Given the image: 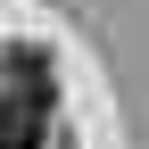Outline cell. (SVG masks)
<instances>
[{
  "mask_svg": "<svg viewBox=\"0 0 149 149\" xmlns=\"http://www.w3.org/2000/svg\"><path fill=\"white\" fill-rule=\"evenodd\" d=\"M50 108H58L50 58H42V50H8V83H0V149H42Z\"/></svg>",
  "mask_w": 149,
  "mask_h": 149,
  "instance_id": "cell-1",
  "label": "cell"
}]
</instances>
